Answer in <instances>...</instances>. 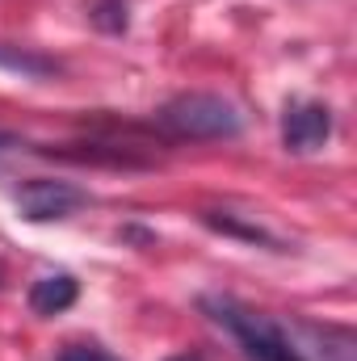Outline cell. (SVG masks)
<instances>
[{
    "label": "cell",
    "instance_id": "9",
    "mask_svg": "<svg viewBox=\"0 0 357 361\" xmlns=\"http://www.w3.org/2000/svg\"><path fill=\"white\" fill-rule=\"evenodd\" d=\"M55 361H122V357H114V353L101 349V345H68Z\"/></svg>",
    "mask_w": 357,
    "mask_h": 361
},
{
    "label": "cell",
    "instance_id": "10",
    "mask_svg": "<svg viewBox=\"0 0 357 361\" xmlns=\"http://www.w3.org/2000/svg\"><path fill=\"white\" fill-rule=\"evenodd\" d=\"M17 147H21V139H17V135H8V130H0V160H4L8 152H17Z\"/></svg>",
    "mask_w": 357,
    "mask_h": 361
},
{
    "label": "cell",
    "instance_id": "7",
    "mask_svg": "<svg viewBox=\"0 0 357 361\" xmlns=\"http://www.w3.org/2000/svg\"><path fill=\"white\" fill-rule=\"evenodd\" d=\"M0 68L17 72V76H25V80H55V76L63 72L59 59L38 55V51H17V47H4V42H0Z\"/></svg>",
    "mask_w": 357,
    "mask_h": 361
},
{
    "label": "cell",
    "instance_id": "8",
    "mask_svg": "<svg viewBox=\"0 0 357 361\" xmlns=\"http://www.w3.org/2000/svg\"><path fill=\"white\" fill-rule=\"evenodd\" d=\"M89 17H92V25L105 30V34H126V25H131V17H126V0H92Z\"/></svg>",
    "mask_w": 357,
    "mask_h": 361
},
{
    "label": "cell",
    "instance_id": "6",
    "mask_svg": "<svg viewBox=\"0 0 357 361\" xmlns=\"http://www.w3.org/2000/svg\"><path fill=\"white\" fill-rule=\"evenodd\" d=\"M202 223L206 227H214V231H223V235H236V240H248V244H261V248H273V252H286L282 248V240L265 231L261 223H240L236 214H227V210H202Z\"/></svg>",
    "mask_w": 357,
    "mask_h": 361
},
{
    "label": "cell",
    "instance_id": "12",
    "mask_svg": "<svg viewBox=\"0 0 357 361\" xmlns=\"http://www.w3.org/2000/svg\"><path fill=\"white\" fill-rule=\"evenodd\" d=\"M0 286H4V265H0Z\"/></svg>",
    "mask_w": 357,
    "mask_h": 361
},
{
    "label": "cell",
    "instance_id": "2",
    "mask_svg": "<svg viewBox=\"0 0 357 361\" xmlns=\"http://www.w3.org/2000/svg\"><path fill=\"white\" fill-rule=\"evenodd\" d=\"M156 130L177 143H210V139H236L244 130V114L236 101L219 92H181L169 105L156 109Z\"/></svg>",
    "mask_w": 357,
    "mask_h": 361
},
{
    "label": "cell",
    "instance_id": "3",
    "mask_svg": "<svg viewBox=\"0 0 357 361\" xmlns=\"http://www.w3.org/2000/svg\"><path fill=\"white\" fill-rule=\"evenodd\" d=\"M13 202H17L21 219H30V223H55V219H68L80 206H89V189H80L72 180L34 177V180H21L17 185Z\"/></svg>",
    "mask_w": 357,
    "mask_h": 361
},
{
    "label": "cell",
    "instance_id": "4",
    "mask_svg": "<svg viewBox=\"0 0 357 361\" xmlns=\"http://www.w3.org/2000/svg\"><path fill=\"white\" fill-rule=\"evenodd\" d=\"M332 139V109L324 101H290L282 114V143L294 156H311Z\"/></svg>",
    "mask_w": 357,
    "mask_h": 361
},
{
    "label": "cell",
    "instance_id": "1",
    "mask_svg": "<svg viewBox=\"0 0 357 361\" xmlns=\"http://www.w3.org/2000/svg\"><path fill=\"white\" fill-rule=\"evenodd\" d=\"M198 307L244 349L248 361H303L294 341V319H273L269 311H257L231 294H202Z\"/></svg>",
    "mask_w": 357,
    "mask_h": 361
},
{
    "label": "cell",
    "instance_id": "11",
    "mask_svg": "<svg viewBox=\"0 0 357 361\" xmlns=\"http://www.w3.org/2000/svg\"><path fill=\"white\" fill-rule=\"evenodd\" d=\"M169 361H206L202 353H177V357H169Z\"/></svg>",
    "mask_w": 357,
    "mask_h": 361
},
{
    "label": "cell",
    "instance_id": "5",
    "mask_svg": "<svg viewBox=\"0 0 357 361\" xmlns=\"http://www.w3.org/2000/svg\"><path fill=\"white\" fill-rule=\"evenodd\" d=\"M80 298V281L72 273H47L30 286V311L51 319V315H63L72 302Z\"/></svg>",
    "mask_w": 357,
    "mask_h": 361
}]
</instances>
